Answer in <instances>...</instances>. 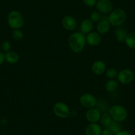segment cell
I'll return each instance as SVG.
<instances>
[{
	"label": "cell",
	"mask_w": 135,
	"mask_h": 135,
	"mask_svg": "<svg viewBox=\"0 0 135 135\" xmlns=\"http://www.w3.org/2000/svg\"><path fill=\"white\" fill-rule=\"evenodd\" d=\"M1 49L5 52H7L9 51L10 49H11V44L7 41H3L1 45Z\"/></svg>",
	"instance_id": "25"
},
{
	"label": "cell",
	"mask_w": 135,
	"mask_h": 135,
	"mask_svg": "<svg viewBox=\"0 0 135 135\" xmlns=\"http://www.w3.org/2000/svg\"><path fill=\"white\" fill-rule=\"evenodd\" d=\"M111 28V24L107 19H103L98 23L97 25V31L100 35L107 33Z\"/></svg>",
	"instance_id": "14"
},
{
	"label": "cell",
	"mask_w": 135,
	"mask_h": 135,
	"mask_svg": "<svg viewBox=\"0 0 135 135\" xmlns=\"http://www.w3.org/2000/svg\"><path fill=\"white\" fill-rule=\"evenodd\" d=\"M101 42L100 34L96 32H90L86 36V42L90 46H97Z\"/></svg>",
	"instance_id": "11"
},
{
	"label": "cell",
	"mask_w": 135,
	"mask_h": 135,
	"mask_svg": "<svg viewBox=\"0 0 135 135\" xmlns=\"http://www.w3.org/2000/svg\"><path fill=\"white\" fill-rule=\"evenodd\" d=\"M115 135H133V134H132L131 132H128V131H123V130H122V131H120V132H118V133Z\"/></svg>",
	"instance_id": "28"
},
{
	"label": "cell",
	"mask_w": 135,
	"mask_h": 135,
	"mask_svg": "<svg viewBox=\"0 0 135 135\" xmlns=\"http://www.w3.org/2000/svg\"><path fill=\"white\" fill-rule=\"evenodd\" d=\"M62 25L66 30L72 31L77 27V21L71 15H66L62 19Z\"/></svg>",
	"instance_id": "9"
},
{
	"label": "cell",
	"mask_w": 135,
	"mask_h": 135,
	"mask_svg": "<svg viewBox=\"0 0 135 135\" xmlns=\"http://www.w3.org/2000/svg\"><path fill=\"white\" fill-rule=\"evenodd\" d=\"M126 19L127 14L125 11L120 8H117L110 13L107 20L111 25L114 27H120L125 22Z\"/></svg>",
	"instance_id": "2"
},
{
	"label": "cell",
	"mask_w": 135,
	"mask_h": 135,
	"mask_svg": "<svg viewBox=\"0 0 135 135\" xmlns=\"http://www.w3.org/2000/svg\"><path fill=\"white\" fill-rule=\"evenodd\" d=\"M109 113L113 120L121 123L126 120L128 116L127 109L123 106L115 105L112 106L109 110Z\"/></svg>",
	"instance_id": "4"
},
{
	"label": "cell",
	"mask_w": 135,
	"mask_h": 135,
	"mask_svg": "<svg viewBox=\"0 0 135 135\" xmlns=\"http://www.w3.org/2000/svg\"><path fill=\"white\" fill-rule=\"evenodd\" d=\"M107 128H108V129H109L114 135L117 134L118 132H119L120 131H122L121 126L119 124V122L115 121V120H113V121L111 122V124H110L109 125V127H107Z\"/></svg>",
	"instance_id": "21"
},
{
	"label": "cell",
	"mask_w": 135,
	"mask_h": 135,
	"mask_svg": "<svg viewBox=\"0 0 135 135\" xmlns=\"http://www.w3.org/2000/svg\"><path fill=\"white\" fill-rule=\"evenodd\" d=\"M12 37L15 41H22L24 38V33L20 29H14L12 32Z\"/></svg>",
	"instance_id": "22"
},
{
	"label": "cell",
	"mask_w": 135,
	"mask_h": 135,
	"mask_svg": "<svg viewBox=\"0 0 135 135\" xmlns=\"http://www.w3.org/2000/svg\"><path fill=\"white\" fill-rule=\"evenodd\" d=\"M105 87V89L107 90V91L109 92V93H113L118 89L119 82H118V81L115 80V79L109 80V81H107Z\"/></svg>",
	"instance_id": "18"
},
{
	"label": "cell",
	"mask_w": 135,
	"mask_h": 135,
	"mask_svg": "<svg viewBox=\"0 0 135 135\" xmlns=\"http://www.w3.org/2000/svg\"><path fill=\"white\" fill-rule=\"evenodd\" d=\"M86 43V37L82 32H74L68 38V45L74 53L81 52L85 49Z\"/></svg>",
	"instance_id": "1"
},
{
	"label": "cell",
	"mask_w": 135,
	"mask_h": 135,
	"mask_svg": "<svg viewBox=\"0 0 135 135\" xmlns=\"http://www.w3.org/2000/svg\"><path fill=\"white\" fill-rule=\"evenodd\" d=\"M93 23L89 19H84L81 23L80 28H81V32L84 34H88L93 30Z\"/></svg>",
	"instance_id": "16"
},
{
	"label": "cell",
	"mask_w": 135,
	"mask_h": 135,
	"mask_svg": "<svg viewBox=\"0 0 135 135\" xmlns=\"http://www.w3.org/2000/svg\"><path fill=\"white\" fill-rule=\"evenodd\" d=\"M134 77L133 72L129 69H123L118 72V81L123 85L131 84L133 81Z\"/></svg>",
	"instance_id": "7"
},
{
	"label": "cell",
	"mask_w": 135,
	"mask_h": 135,
	"mask_svg": "<svg viewBox=\"0 0 135 135\" xmlns=\"http://www.w3.org/2000/svg\"><path fill=\"white\" fill-rule=\"evenodd\" d=\"M5 60L10 64H15L19 60V56L16 52L9 50L5 54Z\"/></svg>",
	"instance_id": "15"
},
{
	"label": "cell",
	"mask_w": 135,
	"mask_h": 135,
	"mask_svg": "<svg viewBox=\"0 0 135 135\" xmlns=\"http://www.w3.org/2000/svg\"><path fill=\"white\" fill-rule=\"evenodd\" d=\"M112 121L113 119L109 113H103V115H101L100 122L103 127H106V128L108 127Z\"/></svg>",
	"instance_id": "20"
},
{
	"label": "cell",
	"mask_w": 135,
	"mask_h": 135,
	"mask_svg": "<svg viewBox=\"0 0 135 135\" xmlns=\"http://www.w3.org/2000/svg\"><path fill=\"white\" fill-rule=\"evenodd\" d=\"M101 14L99 11H93V12L91 13L90 15V20L93 23H99L101 21Z\"/></svg>",
	"instance_id": "24"
},
{
	"label": "cell",
	"mask_w": 135,
	"mask_h": 135,
	"mask_svg": "<svg viewBox=\"0 0 135 135\" xmlns=\"http://www.w3.org/2000/svg\"><path fill=\"white\" fill-rule=\"evenodd\" d=\"M127 30L123 27H119L117 28L115 32V36L117 41L119 42H123L125 41L126 37L127 36Z\"/></svg>",
	"instance_id": "17"
},
{
	"label": "cell",
	"mask_w": 135,
	"mask_h": 135,
	"mask_svg": "<svg viewBox=\"0 0 135 135\" xmlns=\"http://www.w3.org/2000/svg\"><path fill=\"white\" fill-rule=\"evenodd\" d=\"M101 135H114V134L112 133V132H111L109 129L106 128H105V129H103V131H102V132H101Z\"/></svg>",
	"instance_id": "27"
},
{
	"label": "cell",
	"mask_w": 135,
	"mask_h": 135,
	"mask_svg": "<svg viewBox=\"0 0 135 135\" xmlns=\"http://www.w3.org/2000/svg\"><path fill=\"white\" fill-rule=\"evenodd\" d=\"M101 112L95 108L89 109L85 113V118L90 123H97L101 119Z\"/></svg>",
	"instance_id": "10"
},
{
	"label": "cell",
	"mask_w": 135,
	"mask_h": 135,
	"mask_svg": "<svg viewBox=\"0 0 135 135\" xmlns=\"http://www.w3.org/2000/svg\"><path fill=\"white\" fill-rule=\"evenodd\" d=\"M92 72L95 75H102L106 71V64L103 61L97 60L94 62L91 66Z\"/></svg>",
	"instance_id": "12"
},
{
	"label": "cell",
	"mask_w": 135,
	"mask_h": 135,
	"mask_svg": "<svg viewBox=\"0 0 135 135\" xmlns=\"http://www.w3.org/2000/svg\"><path fill=\"white\" fill-rule=\"evenodd\" d=\"M80 102L85 108H94L97 105V99L91 93H84L80 96Z\"/></svg>",
	"instance_id": "6"
},
{
	"label": "cell",
	"mask_w": 135,
	"mask_h": 135,
	"mask_svg": "<svg viewBox=\"0 0 135 135\" xmlns=\"http://www.w3.org/2000/svg\"><path fill=\"white\" fill-rule=\"evenodd\" d=\"M54 113L57 117L66 119L70 116V109L66 103L63 102H57L53 107Z\"/></svg>",
	"instance_id": "5"
},
{
	"label": "cell",
	"mask_w": 135,
	"mask_h": 135,
	"mask_svg": "<svg viewBox=\"0 0 135 135\" xmlns=\"http://www.w3.org/2000/svg\"><path fill=\"white\" fill-rule=\"evenodd\" d=\"M105 73L107 78H108L109 80L115 79L118 76V72L115 68H109V69L106 70Z\"/></svg>",
	"instance_id": "23"
},
{
	"label": "cell",
	"mask_w": 135,
	"mask_h": 135,
	"mask_svg": "<svg viewBox=\"0 0 135 135\" xmlns=\"http://www.w3.org/2000/svg\"><path fill=\"white\" fill-rule=\"evenodd\" d=\"M7 23L9 26L13 29H20L25 23L24 17L19 11H11L7 16Z\"/></svg>",
	"instance_id": "3"
},
{
	"label": "cell",
	"mask_w": 135,
	"mask_h": 135,
	"mask_svg": "<svg viewBox=\"0 0 135 135\" xmlns=\"http://www.w3.org/2000/svg\"><path fill=\"white\" fill-rule=\"evenodd\" d=\"M5 60V54L0 51V65H2Z\"/></svg>",
	"instance_id": "29"
},
{
	"label": "cell",
	"mask_w": 135,
	"mask_h": 135,
	"mask_svg": "<svg viewBox=\"0 0 135 135\" xmlns=\"http://www.w3.org/2000/svg\"><path fill=\"white\" fill-rule=\"evenodd\" d=\"M96 9L99 13H110L113 10V4L110 0H98L95 5Z\"/></svg>",
	"instance_id": "8"
},
{
	"label": "cell",
	"mask_w": 135,
	"mask_h": 135,
	"mask_svg": "<svg viewBox=\"0 0 135 135\" xmlns=\"http://www.w3.org/2000/svg\"><path fill=\"white\" fill-rule=\"evenodd\" d=\"M84 4L89 7H93L95 6L97 0H82Z\"/></svg>",
	"instance_id": "26"
},
{
	"label": "cell",
	"mask_w": 135,
	"mask_h": 135,
	"mask_svg": "<svg viewBox=\"0 0 135 135\" xmlns=\"http://www.w3.org/2000/svg\"><path fill=\"white\" fill-rule=\"evenodd\" d=\"M103 129L97 123H90L85 130V135H101Z\"/></svg>",
	"instance_id": "13"
},
{
	"label": "cell",
	"mask_w": 135,
	"mask_h": 135,
	"mask_svg": "<svg viewBox=\"0 0 135 135\" xmlns=\"http://www.w3.org/2000/svg\"><path fill=\"white\" fill-rule=\"evenodd\" d=\"M124 42L130 49H135V32H130L127 34Z\"/></svg>",
	"instance_id": "19"
}]
</instances>
